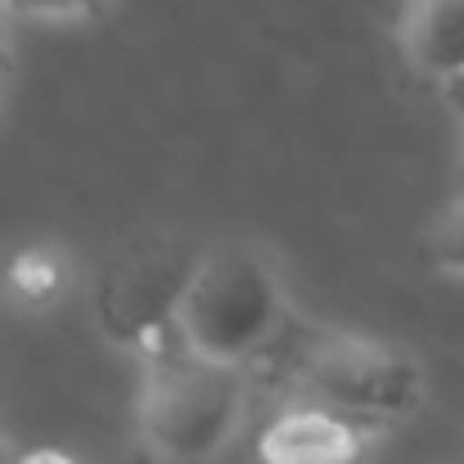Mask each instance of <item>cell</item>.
<instances>
[{
    "mask_svg": "<svg viewBox=\"0 0 464 464\" xmlns=\"http://www.w3.org/2000/svg\"><path fill=\"white\" fill-rule=\"evenodd\" d=\"M248 415L244 365L212 361L189 343H167L145 356L140 433L150 451L171 464H203L221 456Z\"/></svg>",
    "mask_w": 464,
    "mask_h": 464,
    "instance_id": "obj_1",
    "label": "cell"
},
{
    "mask_svg": "<svg viewBox=\"0 0 464 464\" xmlns=\"http://www.w3.org/2000/svg\"><path fill=\"white\" fill-rule=\"evenodd\" d=\"M280 324H285V289L262 253L253 248L198 253V266L176 311L180 343H189L212 361L244 365L280 334Z\"/></svg>",
    "mask_w": 464,
    "mask_h": 464,
    "instance_id": "obj_2",
    "label": "cell"
},
{
    "mask_svg": "<svg viewBox=\"0 0 464 464\" xmlns=\"http://www.w3.org/2000/svg\"><path fill=\"white\" fill-rule=\"evenodd\" d=\"M294 379L311 392V401H324L370 424L415 415L429 388L415 356L379 338L338 329H307L294 343Z\"/></svg>",
    "mask_w": 464,
    "mask_h": 464,
    "instance_id": "obj_3",
    "label": "cell"
},
{
    "mask_svg": "<svg viewBox=\"0 0 464 464\" xmlns=\"http://www.w3.org/2000/svg\"><path fill=\"white\" fill-rule=\"evenodd\" d=\"M194 266L198 253H189L176 239H145L127 248L118 262L104 266L95 285V315L104 334L122 347H136L140 356L176 343V311Z\"/></svg>",
    "mask_w": 464,
    "mask_h": 464,
    "instance_id": "obj_4",
    "label": "cell"
},
{
    "mask_svg": "<svg viewBox=\"0 0 464 464\" xmlns=\"http://www.w3.org/2000/svg\"><path fill=\"white\" fill-rule=\"evenodd\" d=\"M379 424L343 415L324 401L280 411L262 438H257V460L262 464H361L370 438Z\"/></svg>",
    "mask_w": 464,
    "mask_h": 464,
    "instance_id": "obj_5",
    "label": "cell"
},
{
    "mask_svg": "<svg viewBox=\"0 0 464 464\" xmlns=\"http://www.w3.org/2000/svg\"><path fill=\"white\" fill-rule=\"evenodd\" d=\"M401 54L438 86L464 72V0H406Z\"/></svg>",
    "mask_w": 464,
    "mask_h": 464,
    "instance_id": "obj_6",
    "label": "cell"
},
{
    "mask_svg": "<svg viewBox=\"0 0 464 464\" xmlns=\"http://www.w3.org/2000/svg\"><path fill=\"white\" fill-rule=\"evenodd\" d=\"M63 285V262L54 248H27L9 262V289L18 294V303L27 307H41L59 294Z\"/></svg>",
    "mask_w": 464,
    "mask_h": 464,
    "instance_id": "obj_7",
    "label": "cell"
},
{
    "mask_svg": "<svg viewBox=\"0 0 464 464\" xmlns=\"http://www.w3.org/2000/svg\"><path fill=\"white\" fill-rule=\"evenodd\" d=\"M424 262L433 271L464 276V189L438 212V221L424 235Z\"/></svg>",
    "mask_w": 464,
    "mask_h": 464,
    "instance_id": "obj_8",
    "label": "cell"
},
{
    "mask_svg": "<svg viewBox=\"0 0 464 464\" xmlns=\"http://www.w3.org/2000/svg\"><path fill=\"white\" fill-rule=\"evenodd\" d=\"M113 0H9L5 14L14 18H54V23H82V18H100Z\"/></svg>",
    "mask_w": 464,
    "mask_h": 464,
    "instance_id": "obj_9",
    "label": "cell"
},
{
    "mask_svg": "<svg viewBox=\"0 0 464 464\" xmlns=\"http://www.w3.org/2000/svg\"><path fill=\"white\" fill-rule=\"evenodd\" d=\"M442 100L451 104V113H456L460 136H464V72L460 77H451V82H442ZM460 189H464V154H460Z\"/></svg>",
    "mask_w": 464,
    "mask_h": 464,
    "instance_id": "obj_10",
    "label": "cell"
},
{
    "mask_svg": "<svg viewBox=\"0 0 464 464\" xmlns=\"http://www.w3.org/2000/svg\"><path fill=\"white\" fill-rule=\"evenodd\" d=\"M23 464H77L68 451H54V447H32L23 451Z\"/></svg>",
    "mask_w": 464,
    "mask_h": 464,
    "instance_id": "obj_11",
    "label": "cell"
},
{
    "mask_svg": "<svg viewBox=\"0 0 464 464\" xmlns=\"http://www.w3.org/2000/svg\"><path fill=\"white\" fill-rule=\"evenodd\" d=\"M0 464H23V451L9 447V442H0Z\"/></svg>",
    "mask_w": 464,
    "mask_h": 464,
    "instance_id": "obj_12",
    "label": "cell"
},
{
    "mask_svg": "<svg viewBox=\"0 0 464 464\" xmlns=\"http://www.w3.org/2000/svg\"><path fill=\"white\" fill-rule=\"evenodd\" d=\"M5 86H9V59H5V45H0V100H5Z\"/></svg>",
    "mask_w": 464,
    "mask_h": 464,
    "instance_id": "obj_13",
    "label": "cell"
},
{
    "mask_svg": "<svg viewBox=\"0 0 464 464\" xmlns=\"http://www.w3.org/2000/svg\"><path fill=\"white\" fill-rule=\"evenodd\" d=\"M5 5H9V0H0V14H5Z\"/></svg>",
    "mask_w": 464,
    "mask_h": 464,
    "instance_id": "obj_14",
    "label": "cell"
}]
</instances>
